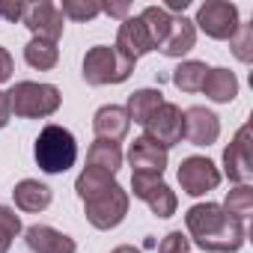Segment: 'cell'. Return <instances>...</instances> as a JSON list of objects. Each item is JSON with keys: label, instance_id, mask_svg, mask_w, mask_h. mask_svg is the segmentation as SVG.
<instances>
[{"label": "cell", "instance_id": "52a82bcc", "mask_svg": "<svg viewBox=\"0 0 253 253\" xmlns=\"http://www.w3.org/2000/svg\"><path fill=\"white\" fill-rule=\"evenodd\" d=\"M220 170L214 161L203 158V155H191L179 164V185L188 197H203L209 191H214L220 185Z\"/></svg>", "mask_w": 253, "mask_h": 253}, {"label": "cell", "instance_id": "277c9868", "mask_svg": "<svg viewBox=\"0 0 253 253\" xmlns=\"http://www.w3.org/2000/svg\"><path fill=\"white\" fill-rule=\"evenodd\" d=\"M134 72V60L119 54L110 45H95L84 57V81L89 86H107V84H122Z\"/></svg>", "mask_w": 253, "mask_h": 253}, {"label": "cell", "instance_id": "83f0119b", "mask_svg": "<svg viewBox=\"0 0 253 253\" xmlns=\"http://www.w3.org/2000/svg\"><path fill=\"white\" fill-rule=\"evenodd\" d=\"M21 232V217L15 214V209L0 206V253H9L12 238Z\"/></svg>", "mask_w": 253, "mask_h": 253}, {"label": "cell", "instance_id": "f546056e", "mask_svg": "<svg viewBox=\"0 0 253 253\" xmlns=\"http://www.w3.org/2000/svg\"><path fill=\"white\" fill-rule=\"evenodd\" d=\"M158 253H191V238H188L182 229L167 232V235L161 238V244H158Z\"/></svg>", "mask_w": 253, "mask_h": 253}, {"label": "cell", "instance_id": "9a60e30c", "mask_svg": "<svg viewBox=\"0 0 253 253\" xmlns=\"http://www.w3.org/2000/svg\"><path fill=\"white\" fill-rule=\"evenodd\" d=\"M194 45H197V27H194V21L185 18V15H173L170 30L164 36V42L158 45V51L164 57H170V60H182L188 51H194Z\"/></svg>", "mask_w": 253, "mask_h": 253}, {"label": "cell", "instance_id": "4dcf8cb0", "mask_svg": "<svg viewBox=\"0 0 253 253\" xmlns=\"http://www.w3.org/2000/svg\"><path fill=\"white\" fill-rule=\"evenodd\" d=\"M27 3L24 0H0V21H21Z\"/></svg>", "mask_w": 253, "mask_h": 253}, {"label": "cell", "instance_id": "f1b7e54d", "mask_svg": "<svg viewBox=\"0 0 253 253\" xmlns=\"http://www.w3.org/2000/svg\"><path fill=\"white\" fill-rule=\"evenodd\" d=\"M229 48H232L235 60L250 63L253 60V24H238V30L229 39Z\"/></svg>", "mask_w": 253, "mask_h": 253}, {"label": "cell", "instance_id": "3957f363", "mask_svg": "<svg viewBox=\"0 0 253 253\" xmlns=\"http://www.w3.org/2000/svg\"><path fill=\"white\" fill-rule=\"evenodd\" d=\"M9 107L21 119H45L54 116L63 104V95L54 84H36V81H18L9 92Z\"/></svg>", "mask_w": 253, "mask_h": 253}, {"label": "cell", "instance_id": "7c38bea8", "mask_svg": "<svg viewBox=\"0 0 253 253\" xmlns=\"http://www.w3.org/2000/svg\"><path fill=\"white\" fill-rule=\"evenodd\" d=\"M119 54H125L128 60H140L143 54H149V51H155V45H152V39H149V30H146V24H143V18L140 15H128L122 24H119V30H116V45H113Z\"/></svg>", "mask_w": 253, "mask_h": 253}, {"label": "cell", "instance_id": "7402d4cb", "mask_svg": "<svg viewBox=\"0 0 253 253\" xmlns=\"http://www.w3.org/2000/svg\"><path fill=\"white\" fill-rule=\"evenodd\" d=\"M24 60H27V66H33V69H39V72H48V69H54V66H57L60 51H57V45H54V42L30 39V42L24 45Z\"/></svg>", "mask_w": 253, "mask_h": 253}, {"label": "cell", "instance_id": "484cf974", "mask_svg": "<svg viewBox=\"0 0 253 253\" xmlns=\"http://www.w3.org/2000/svg\"><path fill=\"white\" fill-rule=\"evenodd\" d=\"M223 211L232 214V217H238V220L244 223V220L250 217V211H253V188H250V185H235V188L226 194Z\"/></svg>", "mask_w": 253, "mask_h": 253}, {"label": "cell", "instance_id": "4fadbf2b", "mask_svg": "<svg viewBox=\"0 0 253 253\" xmlns=\"http://www.w3.org/2000/svg\"><path fill=\"white\" fill-rule=\"evenodd\" d=\"M128 164L134 167V173H146V176H164L167 170V149H161L158 143H152L149 137H137L128 149Z\"/></svg>", "mask_w": 253, "mask_h": 253}, {"label": "cell", "instance_id": "ac0fdd59", "mask_svg": "<svg viewBox=\"0 0 253 253\" xmlns=\"http://www.w3.org/2000/svg\"><path fill=\"white\" fill-rule=\"evenodd\" d=\"M200 92H206L214 104H229L238 95V78L229 69H209Z\"/></svg>", "mask_w": 253, "mask_h": 253}, {"label": "cell", "instance_id": "e575fe53", "mask_svg": "<svg viewBox=\"0 0 253 253\" xmlns=\"http://www.w3.org/2000/svg\"><path fill=\"white\" fill-rule=\"evenodd\" d=\"M188 3H191V0H167L164 12H185V9H188Z\"/></svg>", "mask_w": 253, "mask_h": 253}, {"label": "cell", "instance_id": "7a4b0ae2", "mask_svg": "<svg viewBox=\"0 0 253 253\" xmlns=\"http://www.w3.org/2000/svg\"><path fill=\"white\" fill-rule=\"evenodd\" d=\"M33 158H36L42 173L60 176L69 167H75V161H78V140H75V134L69 128L51 122V125H45V128L39 131V137L33 143Z\"/></svg>", "mask_w": 253, "mask_h": 253}, {"label": "cell", "instance_id": "9c48e42d", "mask_svg": "<svg viewBox=\"0 0 253 253\" xmlns=\"http://www.w3.org/2000/svg\"><path fill=\"white\" fill-rule=\"evenodd\" d=\"M21 24L33 33V39H45V42L57 45V39L63 36L66 18H63L57 3H51V0H39V3H27Z\"/></svg>", "mask_w": 253, "mask_h": 253}, {"label": "cell", "instance_id": "30bf717a", "mask_svg": "<svg viewBox=\"0 0 253 253\" xmlns=\"http://www.w3.org/2000/svg\"><path fill=\"white\" fill-rule=\"evenodd\" d=\"M223 173L235 185H250L253 179V161H250V125H241L232 143L223 149ZM220 173V176H223Z\"/></svg>", "mask_w": 253, "mask_h": 253}, {"label": "cell", "instance_id": "6da1fadb", "mask_svg": "<svg viewBox=\"0 0 253 253\" xmlns=\"http://www.w3.org/2000/svg\"><path fill=\"white\" fill-rule=\"evenodd\" d=\"M188 235L197 247L211 253H235L244 244V223L223 211L217 203H197L185 214Z\"/></svg>", "mask_w": 253, "mask_h": 253}, {"label": "cell", "instance_id": "2e32d148", "mask_svg": "<svg viewBox=\"0 0 253 253\" xmlns=\"http://www.w3.org/2000/svg\"><path fill=\"white\" fill-rule=\"evenodd\" d=\"M24 241L33 253H75L78 244L75 238H69L66 232L54 229V226H45V223H36L24 232Z\"/></svg>", "mask_w": 253, "mask_h": 253}, {"label": "cell", "instance_id": "cb8c5ba5", "mask_svg": "<svg viewBox=\"0 0 253 253\" xmlns=\"http://www.w3.org/2000/svg\"><path fill=\"white\" fill-rule=\"evenodd\" d=\"M143 203L152 209V214H155V217H173V214H176V206H179L176 191H173L167 182H158V185L143 197Z\"/></svg>", "mask_w": 253, "mask_h": 253}, {"label": "cell", "instance_id": "44dd1931", "mask_svg": "<svg viewBox=\"0 0 253 253\" xmlns=\"http://www.w3.org/2000/svg\"><path fill=\"white\" fill-rule=\"evenodd\" d=\"M206 75H209V66H206V63H200V60H185V63L176 66L173 84H176V89H182V92H200Z\"/></svg>", "mask_w": 253, "mask_h": 253}, {"label": "cell", "instance_id": "ffe728a7", "mask_svg": "<svg viewBox=\"0 0 253 253\" xmlns=\"http://www.w3.org/2000/svg\"><path fill=\"white\" fill-rule=\"evenodd\" d=\"M164 104V95L161 89H134L128 95V104H125V113H128V119H134L137 125H146V119Z\"/></svg>", "mask_w": 253, "mask_h": 253}, {"label": "cell", "instance_id": "1f68e13d", "mask_svg": "<svg viewBox=\"0 0 253 253\" xmlns=\"http://www.w3.org/2000/svg\"><path fill=\"white\" fill-rule=\"evenodd\" d=\"M101 12H107L110 18H128V12H131V6H128V0H116V3H101Z\"/></svg>", "mask_w": 253, "mask_h": 253}, {"label": "cell", "instance_id": "5bb4252c", "mask_svg": "<svg viewBox=\"0 0 253 253\" xmlns=\"http://www.w3.org/2000/svg\"><path fill=\"white\" fill-rule=\"evenodd\" d=\"M128 128H131V119H128V113H125V107H119V104H104L92 116L95 140L116 143V140H122L125 134H128Z\"/></svg>", "mask_w": 253, "mask_h": 253}, {"label": "cell", "instance_id": "ba28073f", "mask_svg": "<svg viewBox=\"0 0 253 253\" xmlns=\"http://www.w3.org/2000/svg\"><path fill=\"white\" fill-rule=\"evenodd\" d=\"M146 134L152 143H158L161 149H173L176 143H182V107L173 104V101H164L149 119H146Z\"/></svg>", "mask_w": 253, "mask_h": 253}, {"label": "cell", "instance_id": "d6a6232c", "mask_svg": "<svg viewBox=\"0 0 253 253\" xmlns=\"http://www.w3.org/2000/svg\"><path fill=\"white\" fill-rule=\"evenodd\" d=\"M12 69H15V63H12V54L0 45V84H6L9 78H12Z\"/></svg>", "mask_w": 253, "mask_h": 253}, {"label": "cell", "instance_id": "8fae6325", "mask_svg": "<svg viewBox=\"0 0 253 253\" xmlns=\"http://www.w3.org/2000/svg\"><path fill=\"white\" fill-rule=\"evenodd\" d=\"M220 137V119L217 113L194 104L188 110H182V140L194 143V146H211Z\"/></svg>", "mask_w": 253, "mask_h": 253}, {"label": "cell", "instance_id": "d4e9b609", "mask_svg": "<svg viewBox=\"0 0 253 253\" xmlns=\"http://www.w3.org/2000/svg\"><path fill=\"white\" fill-rule=\"evenodd\" d=\"M140 18H143V24H146V30H149V39H152V45H155V51H158V45L164 42V36H167V30H170L173 15L164 12V6H146V9L140 12Z\"/></svg>", "mask_w": 253, "mask_h": 253}, {"label": "cell", "instance_id": "d6986e66", "mask_svg": "<svg viewBox=\"0 0 253 253\" xmlns=\"http://www.w3.org/2000/svg\"><path fill=\"white\" fill-rule=\"evenodd\" d=\"M86 167L98 170V173H107V176H116L119 167H122V149H119V143L95 140L89 146V152H86Z\"/></svg>", "mask_w": 253, "mask_h": 253}, {"label": "cell", "instance_id": "4316f807", "mask_svg": "<svg viewBox=\"0 0 253 253\" xmlns=\"http://www.w3.org/2000/svg\"><path fill=\"white\" fill-rule=\"evenodd\" d=\"M60 12L63 18L72 21H92L95 15H101V3H95V0H63Z\"/></svg>", "mask_w": 253, "mask_h": 253}, {"label": "cell", "instance_id": "603a6c76", "mask_svg": "<svg viewBox=\"0 0 253 253\" xmlns=\"http://www.w3.org/2000/svg\"><path fill=\"white\" fill-rule=\"evenodd\" d=\"M116 185V179L113 176H107V173H98V170H84L78 179H75V191H78V197L86 203V200H92V197H98V194H104L107 188H113Z\"/></svg>", "mask_w": 253, "mask_h": 253}, {"label": "cell", "instance_id": "5b68a950", "mask_svg": "<svg viewBox=\"0 0 253 253\" xmlns=\"http://www.w3.org/2000/svg\"><path fill=\"white\" fill-rule=\"evenodd\" d=\"M128 191H122L119 185L107 188L104 194L92 197L84 203V214L86 220L95 226V229H113L125 220V214H128Z\"/></svg>", "mask_w": 253, "mask_h": 253}, {"label": "cell", "instance_id": "8992f818", "mask_svg": "<svg viewBox=\"0 0 253 253\" xmlns=\"http://www.w3.org/2000/svg\"><path fill=\"white\" fill-rule=\"evenodd\" d=\"M238 24H241L238 6L226 3V0H206L194 18V27H200L209 39H232Z\"/></svg>", "mask_w": 253, "mask_h": 253}, {"label": "cell", "instance_id": "e0dca14e", "mask_svg": "<svg viewBox=\"0 0 253 253\" xmlns=\"http://www.w3.org/2000/svg\"><path fill=\"white\" fill-rule=\"evenodd\" d=\"M12 197H15V206H18L21 211L36 214V211H45V209L51 206L54 191H51L48 185L36 182V179H24V182H18V185H15Z\"/></svg>", "mask_w": 253, "mask_h": 253}, {"label": "cell", "instance_id": "d590c367", "mask_svg": "<svg viewBox=\"0 0 253 253\" xmlns=\"http://www.w3.org/2000/svg\"><path fill=\"white\" fill-rule=\"evenodd\" d=\"M110 253H140L137 247H131V244H119V247H113Z\"/></svg>", "mask_w": 253, "mask_h": 253}, {"label": "cell", "instance_id": "836d02e7", "mask_svg": "<svg viewBox=\"0 0 253 253\" xmlns=\"http://www.w3.org/2000/svg\"><path fill=\"white\" fill-rule=\"evenodd\" d=\"M9 119H12V107H9V95L0 89V128H6L9 125Z\"/></svg>", "mask_w": 253, "mask_h": 253}]
</instances>
